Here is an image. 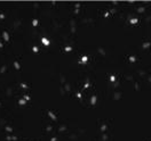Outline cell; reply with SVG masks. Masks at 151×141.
Returning a JSON list of instances; mask_svg holds the SVG:
<instances>
[{
  "mask_svg": "<svg viewBox=\"0 0 151 141\" xmlns=\"http://www.w3.org/2000/svg\"><path fill=\"white\" fill-rule=\"evenodd\" d=\"M150 46H151V42H144L142 45V48L143 49H148V48H150Z\"/></svg>",
  "mask_w": 151,
  "mask_h": 141,
  "instance_id": "cell-1",
  "label": "cell"
},
{
  "mask_svg": "<svg viewBox=\"0 0 151 141\" xmlns=\"http://www.w3.org/2000/svg\"><path fill=\"white\" fill-rule=\"evenodd\" d=\"M131 23L132 24H137L139 23V18H132L131 19Z\"/></svg>",
  "mask_w": 151,
  "mask_h": 141,
  "instance_id": "cell-2",
  "label": "cell"
},
{
  "mask_svg": "<svg viewBox=\"0 0 151 141\" xmlns=\"http://www.w3.org/2000/svg\"><path fill=\"white\" fill-rule=\"evenodd\" d=\"M144 10H145L144 7H140V8L137 9V11H139V13H144Z\"/></svg>",
  "mask_w": 151,
  "mask_h": 141,
  "instance_id": "cell-3",
  "label": "cell"
},
{
  "mask_svg": "<svg viewBox=\"0 0 151 141\" xmlns=\"http://www.w3.org/2000/svg\"><path fill=\"white\" fill-rule=\"evenodd\" d=\"M129 60H131L132 63H134V62L136 60V58H135V57H134V56H132V57H131V58H129Z\"/></svg>",
  "mask_w": 151,
  "mask_h": 141,
  "instance_id": "cell-4",
  "label": "cell"
},
{
  "mask_svg": "<svg viewBox=\"0 0 151 141\" xmlns=\"http://www.w3.org/2000/svg\"><path fill=\"white\" fill-rule=\"evenodd\" d=\"M96 103V98L93 97V98H92V103Z\"/></svg>",
  "mask_w": 151,
  "mask_h": 141,
  "instance_id": "cell-5",
  "label": "cell"
},
{
  "mask_svg": "<svg viewBox=\"0 0 151 141\" xmlns=\"http://www.w3.org/2000/svg\"><path fill=\"white\" fill-rule=\"evenodd\" d=\"M140 75H141V76L145 75V73H144V72H143V71H140Z\"/></svg>",
  "mask_w": 151,
  "mask_h": 141,
  "instance_id": "cell-6",
  "label": "cell"
},
{
  "mask_svg": "<svg viewBox=\"0 0 151 141\" xmlns=\"http://www.w3.org/2000/svg\"><path fill=\"white\" fill-rule=\"evenodd\" d=\"M135 88H136V90H139V84L137 83H135Z\"/></svg>",
  "mask_w": 151,
  "mask_h": 141,
  "instance_id": "cell-7",
  "label": "cell"
},
{
  "mask_svg": "<svg viewBox=\"0 0 151 141\" xmlns=\"http://www.w3.org/2000/svg\"><path fill=\"white\" fill-rule=\"evenodd\" d=\"M148 80H149V83L151 84V76H149V79H148Z\"/></svg>",
  "mask_w": 151,
  "mask_h": 141,
  "instance_id": "cell-8",
  "label": "cell"
}]
</instances>
